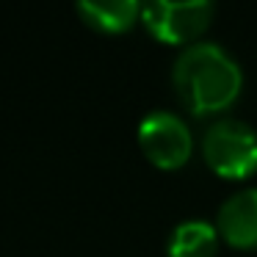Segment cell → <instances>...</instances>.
Returning a JSON list of instances; mask_svg holds the SVG:
<instances>
[{"label":"cell","mask_w":257,"mask_h":257,"mask_svg":"<svg viewBox=\"0 0 257 257\" xmlns=\"http://www.w3.org/2000/svg\"><path fill=\"white\" fill-rule=\"evenodd\" d=\"M172 86L185 111L194 116H216L238 100L243 75L221 45L196 42L180 50L172 67Z\"/></svg>","instance_id":"cell-1"},{"label":"cell","mask_w":257,"mask_h":257,"mask_svg":"<svg viewBox=\"0 0 257 257\" xmlns=\"http://www.w3.org/2000/svg\"><path fill=\"white\" fill-rule=\"evenodd\" d=\"M202 158L224 180H246L257 172V130L243 119H216L202 136Z\"/></svg>","instance_id":"cell-2"},{"label":"cell","mask_w":257,"mask_h":257,"mask_svg":"<svg viewBox=\"0 0 257 257\" xmlns=\"http://www.w3.org/2000/svg\"><path fill=\"white\" fill-rule=\"evenodd\" d=\"M213 3L207 0H155L141 9L144 28L163 45H196L207 25L213 23Z\"/></svg>","instance_id":"cell-3"},{"label":"cell","mask_w":257,"mask_h":257,"mask_svg":"<svg viewBox=\"0 0 257 257\" xmlns=\"http://www.w3.org/2000/svg\"><path fill=\"white\" fill-rule=\"evenodd\" d=\"M139 147L158 169H180L194 152V136L177 113L152 111L139 124Z\"/></svg>","instance_id":"cell-4"},{"label":"cell","mask_w":257,"mask_h":257,"mask_svg":"<svg viewBox=\"0 0 257 257\" xmlns=\"http://www.w3.org/2000/svg\"><path fill=\"white\" fill-rule=\"evenodd\" d=\"M218 238L232 249H257V188L235 191L216 216Z\"/></svg>","instance_id":"cell-5"},{"label":"cell","mask_w":257,"mask_h":257,"mask_svg":"<svg viewBox=\"0 0 257 257\" xmlns=\"http://www.w3.org/2000/svg\"><path fill=\"white\" fill-rule=\"evenodd\" d=\"M75 9L94 31L122 34V31L133 28L141 20V9L144 6L136 3V0H83Z\"/></svg>","instance_id":"cell-6"},{"label":"cell","mask_w":257,"mask_h":257,"mask_svg":"<svg viewBox=\"0 0 257 257\" xmlns=\"http://www.w3.org/2000/svg\"><path fill=\"white\" fill-rule=\"evenodd\" d=\"M218 229L205 218H188L180 221L169 235V257H216Z\"/></svg>","instance_id":"cell-7"}]
</instances>
